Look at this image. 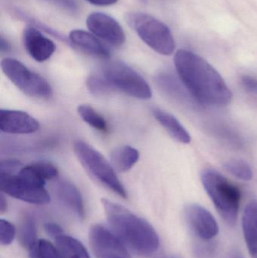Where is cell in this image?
<instances>
[{
  "label": "cell",
  "instance_id": "1",
  "mask_svg": "<svg viewBox=\"0 0 257 258\" xmlns=\"http://www.w3.org/2000/svg\"><path fill=\"white\" fill-rule=\"evenodd\" d=\"M175 64L183 84L199 103L218 107L230 104L232 92L206 60L192 51L180 49L175 54Z\"/></svg>",
  "mask_w": 257,
  "mask_h": 258
},
{
  "label": "cell",
  "instance_id": "2",
  "mask_svg": "<svg viewBox=\"0 0 257 258\" xmlns=\"http://www.w3.org/2000/svg\"><path fill=\"white\" fill-rule=\"evenodd\" d=\"M107 221L117 237L138 255L148 257L159 247V238L149 222L120 205L101 200Z\"/></svg>",
  "mask_w": 257,
  "mask_h": 258
},
{
  "label": "cell",
  "instance_id": "3",
  "mask_svg": "<svg viewBox=\"0 0 257 258\" xmlns=\"http://www.w3.org/2000/svg\"><path fill=\"white\" fill-rule=\"evenodd\" d=\"M202 182L217 212L226 222L234 225L241 202L239 189L215 170H205L202 174Z\"/></svg>",
  "mask_w": 257,
  "mask_h": 258
},
{
  "label": "cell",
  "instance_id": "4",
  "mask_svg": "<svg viewBox=\"0 0 257 258\" xmlns=\"http://www.w3.org/2000/svg\"><path fill=\"white\" fill-rule=\"evenodd\" d=\"M45 180L39 178L30 167H22L15 174H0L2 192L17 200L35 205H46L51 198L45 189Z\"/></svg>",
  "mask_w": 257,
  "mask_h": 258
},
{
  "label": "cell",
  "instance_id": "5",
  "mask_svg": "<svg viewBox=\"0 0 257 258\" xmlns=\"http://www.w3.org/2000/svg\"><path fill=\"white\" fill-rule=\"evenodd\" d=\"M73 150L80 163L94 178L119 197L127 198L126 189L116 175L114 168L100 152L81 141L74 143Z\"/></svg>",
  "mask_w": 257,
  "mask_h": 258
},
{
  "label": "cell",
  "instance_id": "6",
  "mask_svg": "<svg viewBox=\"0 0 257 258\" xmlns=\"http://www.w3.org/2000/svg\"><path fill=\"white\" fill-rule=\"evenodd\" d=\"M128 22L139 37L152 49L162 55H170L176 48L170 29L154 17L142 12L128 15Z\"/></svg>",
  "mask_w": 257,
  "mask_h": 258
},
{
  "label": "cell",
  "instance_id": "7",
  "mask_svg": "<svg viewBox=\"0 0 257 258\" xmlns=\"http://www.w3.org/2000/svg\"><path fill=\"white\" fill-rule=\"evenodd\" d=\"M1 68L6 77L25 95L39 99H48L52 95L49 83L21 62L13 58H4Z\"/></svg>",
  "mask_w": 257,
  "mask_h": 258
},
{
  "label": "cell",
  "instance_id": "8",
  "mask_svg": "<svg viewBox=\"0 0 257 258\" xmlns=\"http://www.w3.org/2000/svg\"><path fill=\"white\" fill-rule=\"evenodd\" d=\"M102 74L116 91L137 99L148 100L152 97V91L146 80L125 63H109L103 70Z\"/></svg>",
  "mask_w": 257,
  "mask_h": 258
},
{
  "label": "cell",
  "instance_id": "9",
  "mask_svg": "<svg viewBox=\"0 0 257 258\" xmlns=\"http://www.w3.org/2000/svg\"><path fill=\"white\" fill-rule=\"evenodd\" d=\"M89 241L97 258H131L123 242L99 224L90 229Z\"/></svg>",
  "mask_w": 257,
  "mask_h": 258
},
{
  "label": "cell",
  "instance_id": "10",
  "mask_svg": "<svg viewBox=\"0 0 257 258\" xmlns=\"http://www.w3.org/2000/svg\"><path fill=\"white\" fill-rule=\"evenodd\" d=\"M88 28L98 37L115 47L125 44V32L116 20L101 12H95L88 17Z\"/></svg>",
  "mask_w": 257,
  "mask_h": 258
},
{
  "label": "cell",
  "instance_id": "11",
  "mask_svg": "<svg viewBox=\"0 0 257 258\" xmlns=\"http://www.w3.org/2000/svg\"><path fill=\"white\" fill-rule=\"evenodd\" d=\"M186 221L193 233L202 239L210 240L219 233L218 224L211 212L200 205L186 206Z\"/></svg>",
  "mask_w": 257,
  "mask_h": 258
},
{
  "label": "cell",
  "instance_id": "12",
  "mask_svg": "<svg viewBox=\"0 0 257 258\" xmlns=\"http://www.w3.org/2000/svg\"><path fill=\"white\" fill-rule=\"evenodd\" d=\"M39 128V122L25 112L0 110V129L4 133L27 135L35 133Z\"/></svg>",
  "mask_w": 257,
  "mask_h": 258
},
{
  "label": "cell",
  "instance_id": "13",
  "mask_svg": "<svg viewBox=\"0 0 257 258\" xmlns=\"http://www.w3.org/2000/svg\"><path fill=\"white\" fill-rule=\"evenodd\" d=\"M24 44L30 57L38 62L48 60L56 50L54 42L33 27H27L24 30Z\"/></svg>",
  "mask_w": 257,
  "mask_h": 258
},
{
  "label": "cell",
  "instance_id": "14",
  "mask_svg": "<svg viewBox=\"0 0 257 258\" xmlns=\"http://www.w3.org/2000/svg\"><path fill=\"white\" fill-rule=\"evenodd\" d=\"M69 40L75 46L90 55L101 59L110 57V51L96 36L82 30H74L69 33Z\"/></svg>",
  "mask_w": 257,
  "mask_h": 258
},
{
  "label": "cell",
  "instance_id": "15",
  "mask_svg": "<svg viewBox=\"0 0 257 258\" xmlns=\"http://www.w3.org/2000/svg\"><path fill=\"white\" fill-rule=\"evenodd\" d=\"M56 194L60 201L70 209L79 219H84V203L78 188L66 180L60 181L56 186Z\"/></svg>",
  "mask_w": 257,
  "mask_h": 258
},
{
  "label": "cell",
  "instance_id": "16",
  "mask_svg": "<svg viewBox=\"0 0 257 258\" xmlns=\"http://www.w3.org/2000/svg\"><path fill=\"white\" fill-rule=\"evenodd\" d=\"M242 228L249 253L252 258H257V201L250 202L246 206Z\"/></svg>",
  "mask_w": 257,
  "mask_h": 258
},
{
  "label": "cell",
  "instance_id": "17",
  "mask_svg": "<svg viewBox=\"0 0 257 258\" xmlns=\"http://www.w3.org/2000/svg\"><path fill=\"white\" fill-rule=\"evenodd\" d=\"M152 113L160 125L178 142L184 144H188L191 142L190 133L173 115L158 108H154L152 110Z\"/></svg>",
  "mask_w": 257,
  "mask_h": 258
},
{
  "label": "cell",
  "instance_id": "18",
  "mask_svg": "<svg viewBox=\"0 0 257 258\" xmlns=\"http://www.w3.org/2000/svg\"><path fill=\"white\" fill-rule=\"evenodd\" d=\"M139 158V152L130 146L115 149L110 155L111 165L115 170L120 172L129 171L137 163Z\"/></svg>",
  "mask_w": 257,
  "mask_h": 258
},
{
  "label": "cell",
  "instance_id": "19",
  "mask_svg": "<svg viewBox=\"0 0 257 258\" xmlns=\"http://www.w3.org/2000/svg\"><path fill=\"white\" fill-rule=\"evenodd\" d=\"M55 242L63 258H91L82 244L72 236L62 234Z\"/></svg>",
  "mask_w": 257,
  "mask_h": 258
},
{
  "label": "cell",
  "instance_id": "20",
  "mask_svg": "<svg viewBox=\"0 0 257 258\" xmlns=\"http://www.w3.org/2000/svg\"><path fill=\"white\" fill-rule=\"evenodd\" d=\"M37 230L36 221L32 216H25L21 221L18 228V239L23 247L30 249L37 241Z\"/></svg>",
  "mask_w": 257,
  "mask_h": 258
},
{
  "label": "cell",
  "instance_id": "21",
  "mask_svg": "<svg viewBox=\"0 0 257 258\" xmlns=\"http://www.w3.org/2000/svg\"><path fill=\"white\" fill-rule=\"evenodd\" d=\"M78 113L80 117L88 125L101 132H107L108 125L107 121L93 107L87 104H83L78 107Z\"/></svg>",
  "mask_w": 257,
  "mask_h": 258
},
{
  "label": "cell",
  "instance_id": "22",
  "mask_svg": "<svg viewBox=\"0 0 257 258\" xmlns=\"http://www.w3.org/2000/svg\"><path fill=\"white\" fill-rule=\"evenodd\" d=\"M30 258H63L58 248L46 239H37L29 249Z\"/></svg>",
  "mask_w": 257,
  "mask_h": 258
},
{
  "label": "cell",
  "instance_id": "23",
  "mask_svg": "<svg viewBox=\"0 0 257 258\" xmlns=\"http://www.w3.org/2000/svg\"><path fill=\"white\" fill-rule=\"evenodd\" d=\"M87 87L95 95H104L115 92V89L101 74H92L87 80Z\"/></svg>",
  "mask_w": 257,
  "mask_h": 258
},
{
  "label": "cell",
  "instance_id": "24",
  "mask_svg": "<svg viewBox=\"0 0 257 258\" xmlns=\"http://www.w3.org/2000/svg\"><path fill=\"white\" fill-rule=\"evenodd\" d=\"M228 172L237 178L249 181L253 177V171L250 165L242 160H230L224 165Z\"/></svg>",
  "mask_w": 257,
  "mask_h": 258
},
{
  "label": "cell",
  "instance_id": "25",
  "mask_svg": "<svg viewBox=\"0 0 257 258\" xmlns=\"http://www.w3.org/2000/svg\"><path fill=\"white\" fill-rule=\"evenodd\" d=\"M158 83L161 89L170 96L182 101L187 99L185 92L181 89L178 80H175L173 77H170L168 74H162L158 77Z\"/></svg>",
  "mask_w": 257,
  "mask_h": 258
},
{
  "label": "cell",
  "instance_id": "26",
  "mask_svg": "<svg viewBox=\"0 0 257 258\" xmlns=\"http://www.w3.org/2000/svg\"><path fill=\"white\" fill-rule=\"evenodd\" d=\"M30 169L39 178L46 180H52L58 176V170L51 162L46 161H39L28 165Z\"/></svg>",
  "mask_w": 257,
  "mask_h": 258
},
{
  "label": "cell",
  "instance_id": "27",
  "mask_svg": "<svg viewBox=\"0 0 257 258\" xmlns=\"http://www.w3.org/2000/svg\"><path fill=\"white\" fill-rule=\"evenodd\" d=\"M16 234L15 226L6 220L0 221V242L1 245H8L12 243Z\"/></svg>",
  "mask_w": 257,
  "mask_h": 258
},
{
  "label": "cell",
  "instance_id": "28",
  "mask_svg": "<svg viewBox=\"0 0 257 258\" xmlns=\"http://www.w3.org/2000/svg\"><path fill=\"white\" fill-rule=\"evenodd\" d=\"M22 168V164L16 159L2 161L0 165V174H15Z\"/></svg>",
  "mask_w": 257,
  "mask_h": 258
},
{
  "label": "cell",
  "instance_id": "29",
  "mask_svg": "<svg viewBox=\"0 0 257 258\" xmlns=\"http://www.w3.org/2000/svg\"><path fill=\"white\" fill-rule=\"evenodd\" d=\"M51 3L70 13H75L78 11V4L75 0H43Z\"/></svg>",
  "mask_w": 257,
  "mask_h": 258
},
{
  "label": "cell",
  "instance_id": "30",
  "mask_svg": "<svg viewBox=\"0 0 257 258\" xmlns=\"http://www.w3.org/2000/svg\"><path fill=\"white\" fill-rule=\"evenodd\" d=\"M241 83L243 86L247 89L248 92L257 95V80L253 77L244 76L241 78Z\"/></svg>",
  "mask_w": 257,
  "mask_h": 258
},
{
  "label": "cell",
  "instance_id": "31",
  "mask_svg": "<svg viewBox=\"0 0 257 258\" xmlns=\"http://www.w3.org/2000/svg\"><path fill=\"white\" fill-rule=\"evenodd\" d=\"M45 230L50 236L54 239L63 234L61 227L54 223H47L46 224H45Z\"/></svg>",
  "mask_w": 257,
  "mask_h": 258
},
{
  "label": "cell",
  "instance_id": "32",
  "mask_svg": "<svg viewBox=\"0 0 257 258\" xmlns=\"http://www.w3.org/2000/svg\"><path fill=\"white\" fill-rule=\"evenodd\" d=\"M92 4L98 6H107L116 4L118 0H86Z\"/></svg>",
  "mask_w": 257,
  "mask_h": 258
},
{
  "label": "cell",
  "instance_id": "33",
  "mask_svg": "<svg viewBox=\"0 0 257 258\" xmlns=\"http://www.w3.org/2000/svg\"><path fill=\"white\" fill-rule=\"evenodd\" d=\"M0 50L2 53L8 52L11 50V45L3 36L0 38Z\"/></svg>",
  "mask_w": 257,
  "mask_h": 258
},
{
  "label": "cell",
  "instance_id": "34",
  "mask_svg": "<svg viewBox=\"0 0 257 258\" xmlns=\"http://www.w3.org/2000/svg\"><path fill=\"white\" fill-rule=\"evenodd\" d=\"M6 210H7V201H6L4 195L1 194V197H0V213L3 215L6 212Z\"/></svg>",
  "mask_w": 257,
  "mask_h": 258
}]
</instances>
